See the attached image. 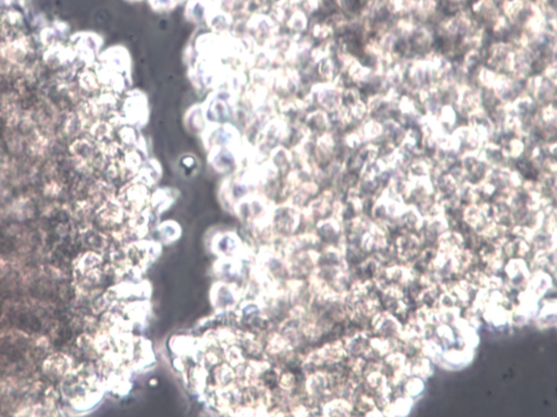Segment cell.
<instances>
[{
    "instance_id": "cell-1",
    "label": "cell",
    "mask_w": 557,
    "mask_h": 417,
    "mask_svg": "<svg viewBox=\"0 0 557 417\" xmlns=\"http://www.w3.org/2000/svg\"><path fill=\"white\" fill-rule=\"evenodd\" d=\"M209 162L218 172H229L241 164L240 155L235 148L215 146L210 148Z\"/></svg>"
},
{
    "instance_id": "cell-2",
    "label": "cell",
    "mask_w": 557,
    "mask_h": 417,
    "mask_svg": "<svg viewBox=\"0 0 557 417\" xmlns=\"http://www.w3.org/2000/svg\"><path fill=\"white\" fill-rule=\"evenodd\" d=\"M125 112L130 123L142 127L148 119L147 99L141 92H133L125 102Z\"/></svg>"
},
{
    "instance_id": "cell-3",
    "label": "cell",
    "mask_w": 557,
    "mask_h": 417,
    "mask_svg": "<svg viewBox=\"0 0 557 417\" xmlns=\"http://www.w3.org/2000/svg\"><path fill=\"white\" fill-rule=\"evenodd\" d=\"M211 301L212 304L219 309H232L240 301V293H238L237 287L233 286V284L222 282L216 283L212 287Z\"/></svg>"
},
{
    "instance_id": "cell-4",
    "label": "cell",
    "mask_w": 557,
    "mask_h": 417,
    "mask_svg": "<svg viewBox=\"0 0 557 417\" xmlns=\"http://www.w3.org/2000/svg\"><path fill=\"white\" fill-rule=\"evenodd\" d=\"M212 251L216 254L220 255L222 258H233L237 257L238 254L243 252V245L241 239L235 233H222L218 234L214 237L212 241Z\"/></svg>"
},
{
    "instance_id": "cell-5",
    "label": "cell",
    "mask_w": 557,
    "mask_h": 417,
    "mask_svg": "<svg viewBox=\"0 0 557 417\" xmlns=\"http://www.w3.org/2000/svg\"><path fill=\"white\" fill-rule=\"evenodd\" d=\"M247 29L251 36L258 38H271L275 35V22L266 16H254L247 23Z\"/></svg>"
},
{
    "instance_id": "cell-6",
    "label": "cell",
    "mask_w": 557,
    "mask_h": 417,
    "mask_svg": "<svg viewBox=\"0 0 557 417\" xmlns=\"http://www.w3.org/2000/svg\"><path fill=\"white\" fill-rule=\"evenodd\" d=\"M44 366L48 376L52 377V378H58V377H62L69 374L71 370V360H69L68 356L57 354L50 356L45 362Z\"/></svg>"
},
{
    "instance_id": "cell-7",
    "label": "cell",
    "mask_w": 557,
    "mask_h": 417,
    "mask_svg": "<svg viewBox=\"0 0 557 417\" xmlns=\"http://www.w3.org/2000/svg\"><path fill=\"white\" fill-rule=\"evenodd\" d=\"M207 23L215 32H220L221 34L227 32L232 25V18L227 12L221 9H211L208 11L206 17Z\"/></svg>"
},
{
    "instance_id": "cell-8",
    "label": "cell",
    "mask_w": 557,
    "mask_h": 417,
    "mask_svg": "<svg viewBox=\"0 0 557 417\" xmlns=\"http://www.w3.org/2000/svg\"><path fill=\"white\" fill-rule=\"evenodd\" d=\"M185 124L187 128L192 132H202L208 124L207 119L205 117V111L203 106H196L192 107L185 115Z\"/></svg>"
},
{
    "instance_id": "cell-9",
    "label": "cell",
    "mask_w": 557,
    "mask_h": 417,
    "mask_svg": "<svg viewBox=\"0 0 557 417\" xmlns=\"http://www.w3.org/2000/svg\"><path fill=\"white\" fill-rule=\"evenodd\" d=\"M208 11L209 8L204 0H190L185 10V16L192 22H201L206 20Z\"/></svg>"
},
{
    "instance_id": "cell-10",
    "label": "cell",
    "mask_w": 557,
    "mask_h": 417,
    "mask_svg": "<svg viewBox=\"0 0 557 417\" xmlns=\"http://www.w3.org/2000/svg\"><path fill=\"white\" fill-rule=\"evenodd\" d=\"M173 201H174V197H172L170 190H167V189L156 191L150 198L152 209L157 210L158 213H161V211L165 210L169 206H171V204L173 203Z\"/></svg>"
},
{
    "instance_id": "cell-11",
    "label": "cell",
    "mask_w": 557,
    "mask_h": 417,
    "mask_svg": "<svg viewBox=\"0 0 557 417\" xmlns=\"http://www.w3.org/2000/svg\"><path fill=\"white\" fill-rule=\"evenodd\" d=\"M402 391L404 395L409 398H418L424 391V380L416 376H408L405 382L403 383Z\"/></svg>"
},
{
    "instance_id": "cell-12",
    "label": "cell",
    "mask_w": 557,
    "mask_h": 417,
    "mask_svg": "<svg viewBox=\"0 0 557 417\" xmlns=\"http://www.w3.org/2000/svg\"><path fill=\"white\" fill-rule=\"evenodd\" d=\"M158 232L162 242L170 243L175 241L177 237H180L181 229L180 226L174 221H165L159 226Z\"/></svg>"
},
{
    "instance_id": "cell-13",
    "label": "cell",
    "mask_w": 557,
    "mask_h": 417,
    "mask_svg": "<svg viewBox=\"0 0 557 417\" xmlns=\"http://www.w3.org/2000/svg\"><path fill=\"white\" fill-rule=\"evenodd\" d=\"M307 23L308 21H307L306 13L295 10L293 13H292V16L288 22V25L291 30H293L297 33H301L304 30H306Z\"/></svg>"
},
{
    "instance_id": "cell-14",
    "label": "cell",
    "mask_w": 557,
    "mask_h": 417,
    "mask_svg": "<svg viewBox=\"0 0 557 417\" xmlns=\"http://www.w3.org/2000/svg\"><path fill=\"white\" fill-rule=\"evenodd\" d=\"M280 385L282 387V389L284 390H290L294 387L295 385V378L294 376L292 374H284L282 377H281V380H280Z\"/></svg>"
},
{
    "instance_id": "cell-15",
    "label": "cell",
    "mask_w": 557,
    "mask_h": 417,
    "mask_svg": "<svg viewBox=\"0 0 557 417\" xmlns=\"http://www.w3.org/2000/svg\"><path fill=\"white\" fill-rule=\"evenodd\" d=\"M132 2H139V0H132Z\"/></svg>"
}]
</instances>
